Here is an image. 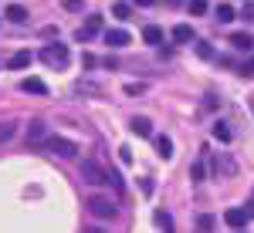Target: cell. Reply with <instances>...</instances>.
I'll list each match as a JSON object with an SVG mask.
<instances>
[{
    "mask_svg": "<svg viewBox=\"0 0 254 233\" xmlns=\"http://www.w3.org/2000/svg\"><path fill=\"white\" fill-rule=\"evenodd\" d=\"M207 176V166H203V159L200 162H193V179H203Z\"/></svg>",
    "mask_w": 254,
    "mask_h": 233,
    "instance_id": "obj_26",
    "label": "cell"
},
{
    "mask_svg": "<svg viewBox=\"0 0 254 233\" xmlns=\"http://www.w3.org/2000/svg\"><path fill=\"white\" fill-rule=\"evenodd\" d=\"M231 44H234V51H251V47H254V38L248 34V31H237L234 38H231Z\"/></svg>",
    "mask_w": 254,
    "mask_h": 233,
    "instance_id": "obj_14",
    "label": "cell"
},
{
    "mask_svg": "<svg viewBox=\"0 0 254 233\" xmlns=\"http://www.w3.org/2000/svg\"><path fill=\"white\" fill-rule=\"evenodd\" d=\"M85 206H88V213L95 216V220H116L119 216V199L112 193H102V189L88 196Z\"/></svg>",
    "mask_w": 254,
    "mask_h": 233,
    "instance_id": "obj_1",
    "label": "cell"
},
{
    "mask_svg": "<svg viewBox=\"0 0 254 233\" xmlns=\"http://www.w3.org/2000/svg\"><path fill=\"white\" fill-rule=\"evenodd\" d=\"M7 20H14V24H24V20H27V10H24L20 3H10V7H7Z\"/></svg>",
    "mask_w": 254,
    "mask_h": 233,
    "instance_id": "obj_18",
    "label": "cell"
},
{
    "mask_svg": "<svg viewBox=\"0 0 254 233\" xmlns=\"http://www.w3.org/2000/svg\"><path fill=\"white\" fill-rule=\"evenodd\" d=\"M112 14H116L119 20H129V17H132V3H126V0H116V3H112Z\"/></svg>",
    "mask_w": 254,
    "mask_h": 233,
    "instance_id": "obj_17",
    "label": "cell"
},
{
    "mask_svg": "<svg viewBox=\"0 0 254 233\" xmlns=\"http://www.w3.org/2000/svg\"><path fill=\"white\" fill-rule=\"evenodd\" d=\"M196 54H200V58H214V47H210V44H196Z\"/></svg>",
    "mask_w": 254,
    "mask_h": 233,
    "instance_id": "obj_25",
    "label": "cell"
},
{
    "mask_svg": "<svg viewBox=\"0 0 254 233\" xmlns=\"http://www.w3.org/2000/svg\"><path fill=\"white\" fill-rule=\"evenodd\" d=\"M20 92H27V95H48V85H44V81H41V78H24V81H20Z\"/></svg>",
    "mask_w": 254,
    "mask_h": 233,
    "instance_id": "obj_10",
    "label": "cell"
},
{
    "mask_svg": "<svg viewBox=\"0 0 254 233\" xmlns=\"http://www.w3.org/2000/svg\"><path fill=\"white\" fill-rule=\"evenodd\" d=\"M170 38H173L176 44H190V41H193V27H190V24H176Z\"/></svg>",
    "mask_w": 254,
    "mask_h": 233,
    "instance_id": "obj_13",
    "label": "cell"
},
{
    "mask_svg": "<svg viewBox=\"0 0 254 233\" xmlns=\"http://www.w3.org/2000/svg\"><path fill=\"white\" fill-rule=\"evenodd\" d=\"M44 149L55 152V155H61V159H75V155H78V145H75L71 139H64V136H48Z\"/></svg>",
    "mask_w": 254,
    "mask_h": 233,
    "instance_id": "obj_4",
    "label": "cell"
},
{
    "mask_svg": "<svg viewBox=\"0 0 254 233\" xmlns=\"http://www.w3.org/2000/svg\"><path fill=\"white\" fill-rule=\"evenodd\" d=\"M132 3H136V7H149L153 0H132Z\"/></svg>",
    "mask_w": 254,
    "mask_h": 233,
    "instance_id": "obj_29",
    "label": "cell"
},
{
    "mask_svg": "<svg viewBox=\"0 0 254 233\" xmlns=\"http://www.w3.org/2000/svg\"><path fill=\"white\" fill-rule=\"evenodd\" d=\"M81 179L102 189V186H109V169L98 159H81Z\"/></svg>",
    "mask_w": 254,
    "mask_h": 233,
    "instance_id": "obj_3",
    "label": "cell"
},
{
    "mask_svg": "<svg viewBox=\"0 0 254 233\" xmlns=\"http://www.w3.org/2000/svg\"><path fill=\"white\" fill-rule=\"evenodd\" d=\"M241 17H244V20H254V0H248V3H244V10H241Z\"/></svg>",
    "mask_w": 254,
    "mask_h": 233,
    "instance_id": "obj_27",
    "label": "cell"
},
{
    "mask_svg": "<svg viewBox=\"0 0 254 233\" xmlns=\"http://www.w3.org/2000/svg\"><path fill=\"white\" fill-rule=\"evenodd\" d=\"M129 129H132L139 139H153V122H149L146 115H136L132 122H129Z\"/></svg>",
    "mask_w": 254,
    "mask_h": 233,
    "instance_id": "obj_9",
    "label": "cell"
},
{
    "mask_svg": "<svg viewBox=\"0 0 254 233\" xmlns=\"http://www.w3.org/2000/svg\"><path fill=\"white\" fill-rule=\"evenodd\" d=\"M234 17H237V14H234V7H231V3H220V7H217V20H224V24H231Z\"/></svg>",
    "mask_w": 254,
    "mask_h": 233,
    "instance_id": "obj_21",
    "label": "cell"
},
{
    "mask_svg": "<svg viewBox=\"0 0 254 233\" xmlns=\"http://www.w3.org/2000/svg\"><path fill=\"white\" fill-rule=\"evenodd\" d=\"M81 233H105V230H98V227H88V230H81Z\"/></svg>",
    "mask_w": 254,
    "mask_h": 233,
    "instance_id": "obj_30",
    "label": "cell"
},
{
    "mask_svg": "<svg viewBox=\"0 0 254 233\" xmlns=\"http://www.w3.org/2000/svg\"><path fill=\"white\" fill-rule=\"evenodd\" d=\"M156 152L163 155V159L173 155V142H170V136H156Z\"/></svg>",
    "mask_w": 254,
    "mask_h": 233,
    "instance_id": "obj_19",
    "label": "cell"
},
{
    "mask_svg": "<svg viewBox=\"0 0 254 233\" xmlns=\"http://www.w3.org/2000/svg\"><path fill=\"white\" fill-rule=\"evenodd\" d=\"M64 10H71V14H81V10H85V0H64Z\"/></svg>",
    "mask_w": 254,
    "mask_h": 233,
    "instance_id": "obj_24",
    "label": "cell"
},
{
    "mask_svg": "<svg viewBox=\"0 0 254 233\" xmlns=\"http://www.w3.org/2000/svg\"><path fill=\"white\" fill-rule=\"evenodd\" d=\"M102 27H105L102 17H88V20H85V27H78V34H75V38H78V41H92Z\"/></svg>",
    "mask_w": 254,
    "mask_h": 233,
    "instance_id": "obj_8",
    "label": "cell"
},
{
    "mask_svg": "<svg viewBox=\"0 0 254 233\" xmlns=\"http://www.w3.org/2000/svg\"><path fill=\"white\" fill-rule=\"evenodd\" d=\"M132 41V34L126 31V27H112V31H105V44H112V47H126Z\"/></svg>",
    "mask_w": 254,
    "mask_h": 233,
    "instance_id": "obj_7",
    "label": "cell"
},
{
    "mask_svg": "<svg viewBox=\"0 0 254 233\" xmlns=\"http://www.w3.org/2000/svg\"><path fill=\"white\" fill-rule=\"evenodd\" d=\"M187 10H190L193 17H200V14H207V0H187Z\"/></svg>",
    "mask_w": 254,
    "mask_h": 233,
    "instance_id": "obj_22",
    "label": "cell"
},
{
    "mask_svg": "<svg viewBox=\"0 0 254 233\" xmlns=\"http://www.w3.org/2000/svg\"><path fill=\"white\" fill-rule=\"evenodd\" d=\"M142 41H146V44H153V47H159V44L166 41V34H163V27H156V24H149V27L142 31Z\"/></svg>",
    "mask_w": 254,
    "mask_h": 233,
    "instance_id": "obj_12",
    "label": "cell"
},
{
    "mask_svg": "<svg viewBox=\"0 0 254 233\" xmlns=\"http://www.w3.org/2000/svg\"><path fill=\"white\" fill-rule=\"evenodd\" d=\"M14 132H17V125H14V122H0V145H3V142H10Z\"/></svg>",
    "mask_w": 254,
    "mask_h": 233,
    "instance_id": "obj_20",
    "label": "cell"
},
{
    "mask_svg": "<svg viewBox=\"0 0 254 233\" xmlns=\"http://www.w3.org/2000/svg\"><path fill=\"white\" fill-rule=\"evenodd\" d=\"M38 58L44 61L48 68H64L68 58H71V51H68V44H58V41H55V44H44V47H41Z\"/></svg>",
    "mask_w": 254,
    "mask_h": 233,
    "instance_id": "obj_2",
    "label": "cell"
},
{
    "mask_svg": "<svg viewBox=\"0 0 254 233\" xmlns=\"http://www.w3.org/2000/svg\"><path fill=\"white\" fill-rule=\"evenodd\" d=\"M153 223L159 227V233H176V227H173V216L166 213V210H156V213H153Z\"/></svg>",
    "mask_w": 254,
    "mask_h": 233,
    "instance_id": "obj_11",
    "label": "cell"
},
{
    "mask_svg": "<svg viewBox=\"0 0 254 233\" xmlns=\"http://www.w3.org/2000/svg\"><path fill=\"white\" fill-rule=\"evenodd\" d=\"M196 230H200V233H210V230H214V216H210V213H207V216H196Z\"/></svg>",
    "mask_w": 254,
    "mask_h": 233,
    "instance_id": "obj_23",
    "label": "cell"
},
{
    "mask_svg": "<svg viewBox=\"0 0 254 233\" xmlns=\"http://www.w3.org/2000/svg\"><path fill=\"white\" fill-rule=\"evenodd\" d=\"M119 162H126V166H129V162H132V152H129V149H126V145H122V149H119Z\"/></svg>",
    "mask_w": 254,
    "mask_h": 233,
    "instance_id": "obj_28",
    "label": "cell"
},
{
    "mask_svg": "<svg viewBox=\"0 0 254 233\" xmlns=\"http://www.w3.org/2000/svg\"><path fill=\"white\" fill-rule=\"evenodd\" d=\"M224 220H227L231 227H244V223H251V220H254V203H251V206H231V210L224 213Z\"/></svg>",
    "mask_w": 254,
    "mask_h": 233,
    "instance_id": "obj_5",
    "label": "cell"
},
{
    "mask_svg": "<svg viewBox=\"0 0 254 233\" xmlns=\"http://www.w3.org/2000/svg\"><path fill=\"white\" fill-rule=\"evenodd\" d=\"M31 64V51H17L14 58H10V71H24Z\"/></svg>",
    "mask_w": 254,
    "mask_h": 233,
    "instance_id": "obj_16",
    "label": "cell"
},
{
    "mask_svg": "<svg viewBox=\"0 0 254 233\" xmlns=\"http://www.w3.org/2000/svg\"><path fill=\"white\" fill-rule=\"evenodd\" d=\"M210 132H214L217 142H231V139H234V132H231V125H227V122H214V129H210Z\"/></svg>",
    "mask_w": 254,
    "mask_h": 233,
    "instance_id": "obj_15",
    "label": "cell"
},
{
    "mask_svg": "<svg viewBox=\"0 0 254 233\" xmlns=\"http://www.w3.org/2000/svg\"><path fill=\"white\" fill-rule=\"evenodd\" d=\"M48 136H51V132H48V125H44V122H31L24 139H27V145H31V149H38V145L48 142Z\"/></svg>",
    "mask_w": 254,
    "mask_h": 233,
    "instance_id": "obj_6",
    "label": "cell"
}]
</instances>
